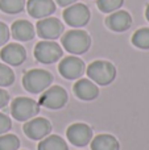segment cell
Here are the masks:
<instances>
[{"instance_id":"1","label":"cell","mask_w":149,"mask_h":150,"mask_svg":"<svg viewBox=\"0 0 149 150\" xmlns=\"http://www.w3.org/2000/svg\"><path fill=\"white\" fill-rule=\"evenodd\" d=\"M53 83V75L42 69H32L23 76V86L28 92L40 93L49 88Z\"/></svg>"},{"instance_id":"2","label":"cell","mask_w":149,"mask_h":150,"mask_svg":"<svg viewBox=\"0 0 149 150\" xmlns=\"http://www.w3.org/2000/svg\"><path fill=\"white\" fill-rule=\"evenodd\" d=\"M87 76L99 86H107L115 80L116 76V67L108 61H94L87 66Z\"/></svg>"},{"instance_id":"3","label":"cell","mask_w":149,"mask_h":150,"mask_svg":"<svg viewBox=\"0 0 149 150\" xmlns=\"http://www.w3.org/2000/svg\"><path fill=\"white\" fill-rule=\"evenodd\" d=\"M62 45L66 52H69L70 54H83L91 46V38L84 30L73 29V30H69L63 34Z\"/></svg>"},{"instance_id":"4","label":"cell","mask_w":149,"mask_h":150,"mask_svg":"<svg viewBox=\"0 0 149 150\" xmlns=\"http://www.w3.org/2000/svg\"><path fill=\"white\" fill-rule=\"evenodd\" d=\"M38 112L40 104L31 98L20 96V98L13 99L12 104H11L12 117L16 119L17 121H28V120L33 119Z\"/></svg>"},{"instance_id":"5","label":"cell","mask_w":149,"mask_h":150,"mask_svg":"<svg viewBox=\"0 0 149 150\" xmlns=\"http://www.w3.org/2000/svg\"><path fill=\"white\" fill-rule=\"evenodd\" d=\"M62 47L57 42L49 41V40H44V41L38 42L34 47V58L38 62L45 63V65L57 62L62 57Z\"/></svg>"},{"instance_id":"6","label":"cell","mask_w":149,"mask_h":150,"mask_svg":"<svg viewBox=\"0 0 149 150\" xmlns=\"http://www.w3.org/2000/svg\"><path fill=\"white\" fill-rule=\"evenodd\" d=\"M67 92L61 86H52L46 88L40 96L38 104L49 109H61L67 103Z\"/></svg>"},{"instance_id":"7","label":"cell","mask_w":149,"mask_h":150,"mask_svg":"<svg viewBox=\"0 0 149 150\" xmlns=\"http://www.w3.org/2000/svg\"><path fill=\"white\" fill-rule=\"evenodd\" d=\"M63 18L73 28L84 26L90 20V9L84 4H71L63 11Z\"/></svg>"},{"instance_id":"8","label":"cell","mask_w":149,"mask_h":150,"mask_svg":"<svg viewBox=\"0 0 149 150\" xmlns=\"http://www.w3.org/2000/svg\"><path fill=\"white\" fill-rule=\"evenodd\" d=\"M36 29L37 34L41 38L54 41L63 33V24L55 17H45L40 18V21L36 25Z\"/></svg>"},{"instance_id":"9","label":"cell","mask_w":149,"mask_h":150,"mask_svg":"<svg viewBox=\"0 0 149 150\" xmlns=\"http://www.w3.org/2000/svg\"><path fill=\"white\" fill-rule=\"evenodd\" d=\"M66 137L73 145L75 146H86L92 140V129L87 124L83 122H75L71 124L66 130Z\"/></svg>"},{"instance_id":"10","label":"cell","mask_w":149,"mask_h":150,"mask_svg":"<svg viewBox=\"0 0 149 150\" xmlns=\"http://www.w3.org/2000/svg\"><path fill=\"white\" fill-rule=\"evenodd\" d=\"M58 71L66 79H79L84 73V62L75 55L65 57L60 62Z\"/></svg>"},{"instance_id":"11","label":"cell","mask_w":149,"mask_h":150,"mask_svg":"<svg viewBox=\"0 0 149 150\" xmlns=\"http://www.w3.org/2000/svg\"><path fill=\"white\" fill-rule=\"evenodd\" d=\"M52 130V124L44 117H36L26 121L24 125V133L31 140H42Z\"/></svg>"},{"instance_id":"12","label":"cell","mask_w":149,"mask_h":150,"mask_svg":"<svg viewBox=\"0 0 149 150\" xmlns=\"http://www.w3.org/2000/svg\"><path fill=\"white\" fill-rule=\"evenodd\" d=\"M0 58L3 62L9 66H20L26 59V52L23 45L8 44L0 52Z\"/></svg>"},{"instance_id":"13","label":"cell","mask_w":149,"mask_h":150,"mask_svg":"<svg viewBox=\"0 0 149 150\" xmlns=\"http://www.w3.org/2000/svg\"><path fill=\"white\" fill-rule=\"evenodd\" d=\"M28 13L34 18L49 17L55 11L54 0H28L26 3Z\"/></svg>"},{"instance_id":"14","label":"cell","mask_w":149,"mask_h":150,"mask_svg":"<svg viewBox=\"0 0 149 150\" xmlns=\"http://www.w3.org/2000/svg\"><path fill=\"white\" fill-rule=\"evenodd\" d=\"M73 90L77 98L84 101L94 100L99 95V88L91 79H78L74 84Z\"/></svg>"},{"instance_id":"15","label":"cell","mask_w":149,"mask_h":150,"mask_svg":"<svg viewBox=\"0 0 149 150\" xmlns=\"http://www.w3.org/2000/svg\"><path fill=\"white\" fill-rule=\"evenodd\" d=\"M107 26L114 32H126L131 28L132 17L127 11H115L112 12L106 20Z\"/></svg>"},{"instance_id":"16","label":"cell","mask_w":149,"mask_h":150,"mask_svg":"<svg viewBox=\"0 0 149 150\" xmlns=\"http://www.w3.org/2000/svg\"><path fill=\"white\" fill-rule=\"evenodd\" d=\"M11 33L12 37L16 38L17 41H31L36 34L34 26L32 23H29L28 20H17L12 24L11 28Z\"/></svg>"},{"instance_id":"17","label":"cell","mask_w":149,"mask_h":150,"mask_svg":"<svg viewBox=\"0 0 149 150\" xmlns=\"http://www.w3.org/2000/svg\"><path fill=\"white\" fill-rule=\"evenodd\" d=\"M119 141L111 134H98L91 140V150H119Z\"/></svg>"},{"instance_id":"18","label":"cell","mask_w":149,"mask_h":150,"mask_svg":"<svg viewBox=\"0 0 149 150\" xmlns=\"http://www.w3.org/2000/svg\"><path fill=\"white\" fill-rule=\"evenodd\" d=\"M38 150H69V148L62 137L53 134L42 138V141L38 144Z\"/></svg>"},{"instance_id":"19","label":"cell","mask_w":149,"mask_h":150,"mask_svg":"<svg viewBox=\"0 0 149 150\" xmlns=\"http://www.w3.org/2000/svg\"><path fill=\"white\" fill-rule=\"evenodd\" d=\"M25 0H0V9L8 15H16L24 11Z\"/></svg>"},{"instance_id":"20","label":"cell","mask_w":149,"mask_h":150,"mask_svg":"<svg viewBox=\"0 0 149 150\" xmlns=\"http://www.w3.org/2000/svg\"><path fill=\"white\" fill-rule=\"evenodd\" d=\"M132 44L139 49H149V28H141L132 36Z\"/></svg>"},{"instance_id":"21","label":"cell","mask_w":149,"mask_h":150,"mask_svg":"<svg viewBox=\"0 0 149 150\" xmlns=\"http://www.w3.org/2000/svg\"><path fill=\"white\" fill-rule=\"evenodd\" d=\"M20 140L15 134H1L0 136V150H18Z\"/></svg>"},{"instance_id":"22","label":"cell","mask_w":149,"mask_h":150,"mask_svg":"<svg viewBox=\"0 0 149 150\" xmlns=\"http://www.w3.org/2000/svg\"><path fill=\"white\" fill-rule=\"evenodd\" d=\"M15 82V73L9 66L0 63V87H8Z\"/></svg>"},{"instance_id":"23","label":"cell","mask_w":149,"mask_h":150,"mask_svg":"<svg viewBox=\"0 0 149 150\" xmlns=\"http://www.w3.org/2000/svg\"><path fill=\"white\" fill-rule=\"evenodd\" d=\"M124 0H98L96 4L102 12L104 13H112L118 11L123 5Z\"/></svg>"},{"instance_id":"24","label":"cell","mask_w":149,"mask_h":150,"mask_svg":"<svg viewBox=\"0 0 149 150\" xmlns=\"http://www.w3.org/2000/svg\"><path fill=\"white\" fill-rule=\"evenodd\" d=\"M12 127V122H11V119L4 113H0V136L5 134L8 130Z\"/></svg>"},{"instance_id":"25","label":"cell","mask_w":149,"mask_h":150,"mask_svg":"<svg viewBox=\"0 0 149 150\" xmlns=\"http://www.w3.org/2000/svg\"><path fill=\"white\" fill-rule=\"evenodd\" d=\"M9 36H11L9 28L4 23H0V46L7 44V41L9 40Z\"/></svg>"},{"instance_id":"26","label":"cell","mask_w":149,"mask_h":150,"mask_svg":"<svg viewBox=\"0 0 149 150\" xmlns=\"http://www.w3.org/2000/svg\"><path fill=\"white\" fill-rule=\"evenodd\" d=\"M8 103H9V93L5 90L0 88V108H4Z\"/></svg>"},{"instance_id":"27","label":"cell","mask_w":149,"mask_h":150,"mask_svg":"<svg viewBox=\"0 0 149 150\" xmlns=\"http://www.w3.org/2000/svg\"><path fill=\"white\" fill-rule=\"evenodd\" d=\"M77 0H55V3H57L58 5H61V7H69V5L74 4Z\"/></svg>"},{"instance_id":"28","label":"cell","mask_w":149,"mask_h":150,"mask_svg":"<svg viewBox=\"0 0 149 150\" xmlns=\"http://www.w3.org/2000/svg\"><path fill=\"white\" fill-rule=\"evenodd\" d=\"M145 17H147V20L149 21V4L147 7V9H145Z\"/></svg>"}]
</instances>
